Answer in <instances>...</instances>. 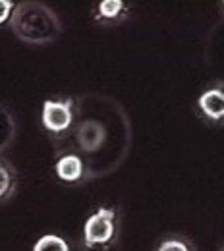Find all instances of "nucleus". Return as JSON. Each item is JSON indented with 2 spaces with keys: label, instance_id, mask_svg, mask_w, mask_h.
Returning a JSON list of instances; mask_svg holds the SVG:
<instances>
[{
  "label": "nucleus",
  "instance_id": "1",
  "mask_svg": "<svg viewBox=\"0 0 224 251\" xmlns=\"http://www.w3.org/2000/svg\"><path fill=\"white\" fill-rule=\"evenodd\" d=\"M10 27L25 43H50L60 35L58 16L41 2H24L16 4V10L10 18Z\"/></svg>",
  "mask_w": 224,
  "mask_h": 251
},
{
  "label": "nucleus",
  "instance_id": "2",
  "mask_svg": "<svg viewBox=\"0 0 224 251\" xmlns=\"http://www.w3.org/2000/svg\"><path fill=\"white\" fill-rule=\"evenodd\" d=\"M116 234V213L114 209L100 207L83 224V244L89 250L106 246L114 240Z\"/></svg>",
  "mask_w": 224,
  "mask_h": 251
},
{
  "label": "nucleus",
  "instance_id": "3",
  "mask_svg": "<svg viewBox=\"0 0 224 251\" xmlns=\"http://www.w3.org/2000/svg\"><path fill=\"white\" fill-rule=\"evenodd\" d=\"M74 100L72 99H49L43 102L41 122L43 127L54 135L68 131L74 122Z\"/></svg>",
  "mask_w": 224,
  "mask_h": 251
},
{
  "label": "nucleus",
  "instance_id": "4",
  "mask_svg": "<svg viewBox=\"0 0 224 251\" xmlns=\"http://www.w3.org/2000/svg\"><path fill=\"white\" fill-rule=\"evenodd\" d=\"M199 112L209 122H224V85H213L207 91L199 95L197 99Z\"/></svg>",
  "mask_w": 224,
  "mask_h": 251
},
{
  "label": "nucleus",
  "instance_id": "5",
  "mask_svg": "<svg viewBox=\"0 0 224 251\" xmlns=\"http://www.w3.org/2000/svg\"><path fill=\"white\" fill-rule=\"evenodd\" d=\"M104 137H106L104 127L99 124V122H95V120H87V122H83V124L79 126V129H77L79 147H81L85 153H93V151H97V149L102 145Z\"/></svg>",
  "mask_w": 224,
  "mask_h": 251
},
{
  "label": "nucleus",
  "instance_id": "6",
  "mask_svg": "<svg viewBox=\"0 0 224 251\" xmlns=\"http://www.w3.org/2000/svg\"><path fill=\"white\" fill-rule=\"evenodd\" d=\"M54 172L62 182H68V184L77 182L83 176V162L77 155H64L56 160Z\"/></svg>",
  "mask_w": 224,
  "mask_h": 251
},
{
  "label": "nucleus",
  "instance_id": "7",
  "mask_svg": "<svg viewBox=\"0 0 224 251\" xmlns=\"http://www.w3.org/2000/svg\"><path fill=\"white\" fill-rule=\"evenodd\" d=\"M16 189V172L14 168L0 158V203L8 201Z\"/></svg>",
  "mask_w": 224,
  "mask_h": 251
},
{
  "label": "nucleus",
  "instance_id": "8",
  "mask_svg": "<svg viewBox=\"0 0 224 251\" xmlns=\"http://www.w3.org/2000/svg\"><path fill=\"white\" fill-rule=\"evenodd\" d=\"M33 251H70V246L64 238H60L56 234H47L35 242Z\"/></svg>",
  "mask_w": 224,
  "mask_h": 251
},
{
  "label": "nucleus",
  "instance_id": "9",
  "mask_svg": "<svg viewBox=\"0 0 224 251\" xmlns=\"http://www.w3.org/2000/svg\"><path fill=\"white\" fill-rule=\"evenodd\" d=\"M124 10H126V4L122 0H102L99 2L97 16L100 20H116L124 14Z\"/></svg>",
  "mask_w": 224,
  "mask_h": 251
},
{
  "label": "nucleus",
  "instance_id": "10",
  "mask_svg": "<svg viewBox=\"0 0 224 251\" xmlns=\"http://www.w3.org/2000/svg\"><path fill=\"white\" fill-rule=\"evenodd\" d=\"M14 10H16V4L12 0H0V25L10 22Z\"/></svg>",
  "mask_w": 224,
  "mask_h": 251
},
{
  "label": "nucleus",
  "instance_id": "11",
  "mask_svg": "<svg viewBox=\"0 0 224 251\" xmlns=\"http://www.w3.org/2000/svg\"><path fill=\"white\" fill-rule=\"evenodd\" d=\"M159 251H190L182 240H166L159 246Z\"/></svg>",
  "mask_w": 224,
  "mask_h": 251
},
{
  "label": "nucleus",
  "instance_id": "12",
  "mask_svg": "<svg viewBox=\"0 0 224 251\" xmlns=\"http://www.w3.org/2000/svg\"><path fill=\"white\" fill-rule=\"evenodd\" d=\"M223 8H224V2H223Z\"/></svg>",
  "mask_w": 224,
  "mask_h": 251
}]
</instances>
